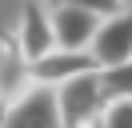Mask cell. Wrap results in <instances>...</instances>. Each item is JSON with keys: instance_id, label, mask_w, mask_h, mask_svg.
I'll use <instances>...</instances> for the list:
<instances>
[{"instance_id": "obj_7", "label": "cell", "mask_w": 132, "mask_h": 128, "mask_svg": "<svg viewBox=\"0 0 132 128\" xmlns=\"http://www.w3.org/2000/svg\"><path fill=\"white\" fill-rule=\"evenodd\" d=\"M28 84H32V76H28V60L20 56L16 44L0 40V112L8 108Z\"/></svg>"}, {"instance_id": "obj_1", "label": "cell", "mask_w": 132, "mask_h": 128, "mask_svg": "<svg viewBox=\"0 0 132 128\" xmlns=\"http://www.w3.org/2000/svg\"><path fill=\"white\" fill-rule=\"evenodd\" d=\"M56 104H60V124L64 128H88L92 120L104 116V88H100V72H84L72 76L56 88Z\"/></svg>"}, {"instance_id": "obj_9", "label": "cell", "mask_w": 132, "mask_h": 128, "mask_svg": "<svg viewBox=\"0 0 132 128\" xmlns=\"http://www.w3.org/2000/svg\"><path fill=\"white\" fill-rule=\"evenodd\" d=\"M100 120L104 128H132V100H108Z\"/></svg>"}, {"instance_id": "obj_3", "label": "cell", "mask_w": 132, "mask_h": 128, "mask_svg": "<svg viewBox=\"0 0 132 128\" xmlns=\"http://www.w3.org/2000/svg\"><path fill=\"white\" fill-rule=\"evenodd\" d=\"M88 56L96 60L100 72L132 60V8L128 4H124L120 12H112V16L100 20L96 36H92V44H88Z\"/></svg>"}, {"instance_id": "obj_12", "label": "cell", "mask_w": 132, "mask_h": 128, "mask_svg": "<svg viewBox=\"0 0 132 128\" xmlns=\"http://www.w3.org/2000/svg\"><path fill=\"white\" fill-rule=\"evenodd\" d=\"M120 4H128V8H132V0H120Z\"/></svg>"}, {"instance_id": "obj_6", "label": "cell", "mask_w": 132, "mask_h": 128, "mask_svg": "<svg viewBox=\"0 0 132 128\" xmlns=\"http://www.w3.org/2000/svg\"><path fill=\"white\" fill-rule=\"evenodd\" d=\"M16 48L28 64H36L40 56H48L56 48V36H52V20L44 4H24L20 12V28H16Z\"/></svg>"}, {"instance_id": "obj_8", "label": "cell", "mask_w": 132, "mask_h": 128, "mask_svg": "<svg viewBox=\"0 0 132 128\" xmlns=\"http://www.w3.org/2000/svg\"><path fill=\"white\" fill-rule=\"evenodd\" d=\"M100 88H104L108 100H132V60L116 64V68L100 72Z\"/></svg>"}, {"instance_id": "obj_2", "label": "cell", "mask_w": 132, "mask_h": 128, "mask_svg": "<svg viewBox=\"0 0 132 128\" xmlns=\"http://www.w3.org/2000/svg\"><path fill=\"white\" fill-rule=\"evenodd\" d=\"M0 128H64V124H60L56 88L28 84L8 108L0 112Z\"/></svg>"}, {"instance_id": "obj_5", "label": "cell", "mask_w": 132, "mask_h": 128, "mask_svg": "<svg viewBox=\"0 0 132 128\" xmlns=\"http://www.w3.org/2000/svg\"><path fill=\"white\" fill-rule=\"evenodd\" d=\"M84 72H100L96 60H92L88 52H64V48H52L48 56H40L36 64H28L32 84H48V88H60L64 80L84 76Z\"/></svg>"}, {"instance_id": "obj_4", "label": "cell", "mask_w": 132, "mask_h": 128, "mask_svg": "<svg viewBox=\"0 0 132 128\" xmlns=\"http://www.w3.org/2000/svg\"><path fill=\"white\" fill-rule=\"evenodd\" d=\"M48 20H52L56 48H64V52H88V44H92V36H96L104 16L88 12V8H76V4H52Z\"/></svg>"}, {"instance_id": "obj_11", "label": "cell", "mask_w": 132, "mask_h": 128, "mask_svg": "<svg viewBox=\"0 0 132 128\" xmlns=\"http://www.w3.org/2000/svg\"><path fill=\"white\" fill-rule=\"evenodd\" d=\"M88 128H104V120H92V124H88Z\"/></svg>"}, {"instance_id": "obj_10", "label": "cell", "mask_w": 132, "mask_h": 128, "mask_svg": "<svg viewBox=\"0 0 132 128\" xmlns=\"http://www.w3.org/2000/svg\"><path fill=\"white\" fill-rule=\"evenodd\" d=\"M52 4H76V8H88V12H96V16H112V12H120V0H52Z\"/></svg>"}]
</instances>
